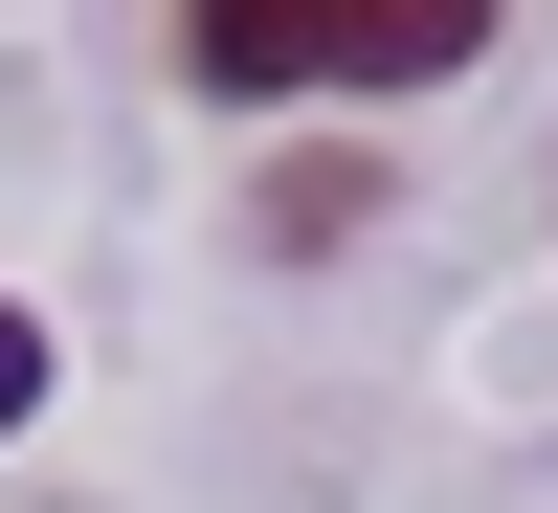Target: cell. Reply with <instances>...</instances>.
Segmentation results:
<instances>
[{
	"instance_id": "obj_1",
	"label": "cell",
	"mask_w": 558,
	"mask_h": 513,
	"mask_svg": "<svg viewBox=\"0 0 558 513\" xmlns=\"http://www.w3.org/2000/svg\"><path fill=\"white\" fill-rule=\"evenodd\" d=\"M514 45V0H179V89L268 112V89H447Z\"/></svg>"
},
{
	"instance_id": "obj_2",
	"label": "cell",
	"mask_w": 558,
	"mask_h": 513,
	"mask_svg": "<svg viewBox=\"0 0 558 513\" xmlns=\"http://www.w3.org/2000/svg\"><path fill=\"white\" fill-rule=\"evenodd\" d=\"M357 179H380V157H291V201H268V246H357Z\"/></svg>"
},
{
	"instance_id": "obj_3",
	"label": "cell",
	"mask_w": 558,
	"mask_h": 513,
	"mask_svg": "<svg viewBox=\"0 0 558 513\" xmlns=\"http://www.w3.org/2000/svg\"><path fill=\"white\" fill-rule=\"evenodd\" d=\"M23 402H45V313L0 291V425H23Z\"/></svg>"
}]
</instances>
